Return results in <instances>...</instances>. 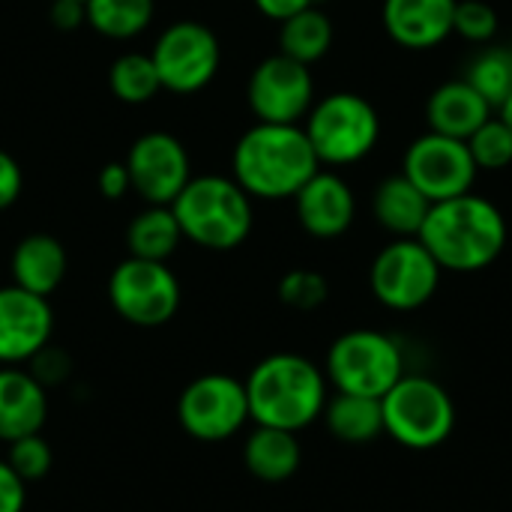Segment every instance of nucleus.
I'll use <instances>...</instances> for the list:
<instances>
[{
    "mask_svg": "<svg viewBox=\"0 0 512 512\" xmlns=\"http://www.w3.org/2000/svg\"><path fill=\"white\" fill-rule=\"evenodd\" d=\"M183 240L201 249H237L252 231V198L234 177H192L171 201Z\"/></svg>",
    "mask_w": 512,
    "mask_h": 512,
    "instance_id": "4",
    "label": "nucleus"
},
{
    "mask_svg": "<svg viewBox=\"0 0 512 512\" xmlns=\"http://www.w3.org/2000/svg\"><path fill=\"white\" fill-rule=\"evenodd\" d=\"M510 51H512V39H510Z\"/></svg>",
    "mask_w": 512,
    "mask_h": 512,
    "instance_id": "40",
    "label": "nucleus"
},
{
    "mask_svg": "<svg viewBox=\"0 0 512 512\" xmlns=\"http://www.w3.org/2000/svg\"><path fill=\"white\" fill-rule=\"evenodd\" d=\"M324 375L336 393L381 399L405 375V354L402 345L381 330H348L333 339Z\"/></svg>",
    "mask_w": 512,
    "mask_h": 512,
    "instance_id": "7",
    "label": "nucleus"
},
{
    "mask_svg": "<svg viewBox=\"0 0 512 512\" xmlns=\"http://www.w3.org/2000/svg\"><path fill=\"white\" fill-rule=\"evenodd\" d=\"M384 435H390L405 450H435L447 444L456 429V402L450 390L429 378L405 372L384 396Z\"/></svg>",
    "mask_w": 512,
    "mask_h": 512,
    "instance_id": "6",
    "label": "nucleus"
},
{
    "mask_svg": "<svg viewBox=\"0 0 512 512\" xmlns=\"http://www.w3.org/2000/svg\"><path fill=\"white\" fill-rule=\"evenodd\" d=\"M441 264L417 237H393L369 267V288L384 309L417 312L441 285Z\"/></svg>",
    "mask_w": 512,
    "mask_h": 512,
    "instance_id": "8",
    "label": "nucleus"
},
{
    "mask_svg": "<svg viewBox=\"0 0 512 512\" xmlns=\"http://www.w3.org/2000/svg\"><path fill=\"white\" fill-rule=\"evenodd\" d=\"M498 33V12L486 0H456L453 36L471 45H489Z\"/></svg>",
    "mask_w": 512,
    "mask_h": 512,
    "instance_id": "32",
    "label": "nucleus"
},
{
    "mask_svg": "<svg viewBox=\"0 0 512 512\" xmlns=\"http://www.w3.org/2000/svg\"><path fill=\"white\" fill-rule=\"evenodd\" d=\"M126 171L132 192H138L147 204H165L183 192L192 180L186 147L168 132H147L141 135L126 156Z\"/></svg>",
    "mask_w": 512,
    "mask_h": 512,
    "instance_id": "14",
    "label": "nucleus"
},
{
    "mask_svg": "<svg viewBox=\"0 0 512 512\" xmlns=\"http://www.w3.org/2000/svg\"><path fill=\"white\" fill-rule=\"evenodd\" d=\"M27 369H30V375H33L45 390H51V387H60V384L72 375V360H69L66 351H60V348H54V345H45V348L27 363Z\"/></svg>",
    "mask_w": 512,
    "mask_h": 512,
    "instance_id": "33",
    "label": "nucleus"
},
{
    "mask_svg": "<svg viewBox=\"0 0 512 512\" xmlns=\"http://www.w3.org/2000/svg\"><path fill=\"white\" fill-rule=\"evenodd\" d=\"M96 183H99V189H102L105 198H123L126 192H132L126 162H108V165L99 171Z\"/></svg>",
    "mask_w": 512,
    "mask_h": 512,
    "instance_id": "36",
    "label": "nucleus"
},
{
    "mask_svg": "<svg viewBox=\"0 0 512 512\" xmlns=\"http://www.w3.org/2000/svg\"><path fill=\"white\" fill-rule=\"evenodd\" d=\"M27 507V483L0 459V512H24Z\"/></svg>",
    "mask_w": 512,
    "mask_h": 512,
    "instance_id": "34",
    "label": "nucleus"
},
{
    "mask_svg": "<svg viewBox=\"0 0 512 512\" xmlns=\"http://www.w3.org/2000/svg\"><path fill=\"white\" fill-rule=\"evenodd\" d=\"M108 303L132 327H162L180 309V282L168 261L129 255L108 276Z\"/></svg>",
    "mask_w": 512,
    "mask_h": 512,
    "instance_id": "9",
    "label": "nucleus"
},
{
    "mask_svg": "<svg viewBox=\"0 0 512 512\" xmlns=\"http://www.w3.org/2000/svg\"><path fill=\"white\" fill-rule=\"evenodd\" d=\"M180 429L204 444L234 438L249 420L246 384L228 372H207L189 381L177 399Z\"/></svg>",
    "mask_w": 512,
    "mask_h": 512,
    "instance_id": "10",
    "label": "nucleus"
},
{
    "mask_svg": "<svg viewBox=\"0 0 512 512\" xmlns=\"http://www.w3.org/2000/svg\"><path fill=\"white\" fill-rule=\"evenodd\" d=\"M21 183H24V177H21L18 162H15L9 153H3V150H0V210H6L9 204H15V201H18V195H21Z\"/></svg>",
    "mask_w": 512,
    "mask_h": 512,
    "instance_id": "35",
    "label": "nucleus"
},
{
    "mask_svg": "<svg viewBox=\"0 0 512 512\" xmlns=\"http://www.w3.org/2000/svg\"><path fill=\"white\" fill-rule=\"evenodd\" d=\"M456 0H384L381 24L387 36L408 51L438 48L453 36Z\"/></svg>",
    "mask_w": 512,
    "mask_h": 512,
    "instance_id": "17",
    "label": "nucleus"
},
{
    "mask_svg": "<svg viewBox=\"0 0 512 512\" xmlns=\"http://www.w3.org/2000/svg\"><path fill=\"white\" fill-rule=\"evenodd\" d=\"M54 312L48 297L30 294L18 285L0 288V366H27L45 345H51Z\"/></svg>",
    "mask_w": 512,
    "mask_h": 512,
    "instance_id": "15",
    "label": "nucleus"
},
{
    "mask_svg": "<svg viewBox=\"0 0 512 512\" xmlns=\"http://www.w3.org/2000/svg\"><path fill=\"white\" fill-rule=\"evenodd\" d=\"M315 105V78L285 54L261 60L249 78V108L258 123H303Z\"/></svg>",
    "mask_w": 512,
    "mask_h": 512,
    "instance_id": "13",
    "label": "nucleus"
},
{
    "mask_svg": "<svg viewBox=\"0 0 512 512\" xmlns=\"http://www.w3.org/2000/svg\"><path fill=\"white\" fill-rule=\"evenodd\" d=\"M78 3H84V0H78Z\"/></svg>",
    "mask_w": 512,
    "mask_h": 512,
    "instance_id": "41",
    "label": "nucleus"
},
{
    "mask_svg": "<svg viewBox=\"0 0 512 512\" xmlns=\"http://www.w3.org/2000/svg\"><path fill=\"white\" fill-rule=\"evenodd\" d=\"M183 240L180 222L171 207L165 204H150L141 210L129 228H126V246L132 258H147V261H168Z\"/></svg>",
    "mask_w": 512,
    "mask_h": 512,
    "instance_id": "24",
    "label": "nucleus"
},
{
    "mask_svg": "<svg viewBox=\"0 0 512 512\" xmlns=\"http://www.w3.org/2000/svg\"><path fill=\"white\" fill-rule=\"evenodd\" d=\"M330 285L318 270H288L279 279V300L297 312H315L327 303Z\"/></svg>",
    "mask_w": 512,
    "mask_h": 512,
    "instance_id": "30",
    "label": "nucleus"
},
{
    "mask_svg": "<svg viewBox=\"0 0 512 512\" xmlns=\"http://www.w3.org/2000/svg\"><path fill=\"white\" fill-rule=\"evenodd\" d=\"M108 87L120 102L141 105V102H150L162 90V81H159L153 57L132 51V54H123L111 63Z\"/></svg>",
    "mask_w": 512,
    "mask_h": 512,
    "instance_id": "28",
    "label": "nucleus"
},
{
    "mask_svg": "<svg viewBox=\"0 0 512 512\" xmlns=\"http://www.w3.org/2000/svg\"><path fill=\"white\" fill-rule=\"evenodd\" d=\"M87 24L108 39H132L153 18V0H84Z\"/></svg>",
    "mask_w": 512,
    "mask_h": 512,
    "instance_id": "27",
    "label": "nucleus"
},
{
    "mask_svg": "<svg viewBox=\"0 0 512 512\" xmlns=\"http://www.w3.org/2000/svg\"><path fill=\"white\" fill-rule=\"evenodd\" d=\"M150 57L156 63L162 90L198 93L216 78L222 48L207 24L177 21L156 39Z\"/></svg>",
    "mask_w": 512,
    "mask_h": 512,
    "instance_id": "12",
    "label": "nucleus"
},
{
    "mask_svg": "<svg viewBox=\"0 0 512 512\" xmlns=\"http://www.w3.org/2000/svg\"><path fill=\"white\" fill-rule=\"evenodd\" d=\"M444 273H480L492 267L507 246V219L501 207L477 192L435 201L417 234Z\"/></svg>",
    "mask_w": 512,
    "mask_h": 512,
    "instance_id": "1",
    "label": "nucleus"
},
{
    "mask_svg": "<svg viewBox=\"0 0 512 512\" xmlns=\"http://www.w3.org/2000/svg\"><path fill=\"white\" fill-rule=\"evenodd\" d=\"M498 117H501V120L510 126V132H512V93L507 96V99H504V102H501V108H498Z\"/></svg>",
    "mask_w": 512,
    "mask_h": 512,
    "instance_id": "39",
    "label": "nucleus"
},
{
    "mask_svg": "<svg viewBox=\"0 0 512 512\" xmlns=\"http://www.w3.org/2000/svg\"><path fill=\"white\" fill-rule=\"evenodd\" d=\"M303 447L297 432L255 426L243 441V465L261 483H285L300 471Z\"/></svg>",
    "mask_w": 512,
    "mask_h": 512,
    "instance_id": "21",
    "label": "nucleus"
},
{
    "mask_svg": "<svg viewBox=\"0 0 512 512\" xmlns=\"http://www.w3.org/2000/svg\"><path fill=\"white\" fill-rule=\"evenodd\" d=\"M333 45V21L318 6H309L279 24V54L297 63H318Z\"/></svg>",
    "mask_w": 512,
    "mask_h": 512,
    "instance_id": "25",
    "label": "nucleus"
},
{
    "mask_svg": "<svg viewBox=\"0 0 512 512\" xmlns=\"http://www.w3.org/2000/svg\"><path fill=\"white\" fill-rule=\"evenodd\" d=\"M492 114H495V108L465 78L438 84L432 90V96L426 99L429 129L450 135V138H462V141H468Z\"/></svg>",
    "mask_w": 512,
    "mask_h": 512,
    "instance_id": "19",
    "label": "nucleus"
},
{
    "mask_svg": "<svg viewBox=\"0 0 512 512\" xmlns=\"http://www.w3.org/2000/svg\"><path fill=\"white\" fill-rule=\"evenodd\" d=\"M234 180L249 198L285 201L321 168L303 123H255L234 147Z\"/></svg>",
    "mask_w": 512,
    "mask_h": 512,
    "instance_id": "3",
    "label": "nucleus"
},
{
    "mask_svg": "<svg viewBox=\"0 0 512 512\" xmlns=\"http://www.w3.org/2000/svg\"><path fill=\"white\" fill-rule=\"evenodd\" d=\"M6 462L24 483H36V480L48 477V471L54 465V453H51V444L42 438V432H36V435L12 441L6 450Z\"/></svg>",
    "mask_w": 512,
    "mask_h": 512,
    "instance_id": "31",
    "label": "nucleus"
},
{
    "mask_svg": "<svg viewBox=\"0 0 512 512\" xmlns=\"http://www.w3.org/2000/svg\"><path fill=\"white\" fill-rule=\"evenodd\" d=\"M432 201L405 177L390 174L372 192V216L393 237H417Z\"/></svg>",
    "mask_w": 512,
    "mask_h": 512,
    "instance_id": "22",
    "label": "nucleus"
},
{
    "mask_svg": "<svg viewBox=\"0 0 512 512\" xmlns=\"http://www.w3.org/2000/svg\"><path fill=\"white\" fill-rule=\"evenodd\" d=\"M48 420V390L24 366H0V441L42 432Z\"/></svg>",
    "mask_w": 512,
    "mask_h": 512,
    "instance_id": "18",
    "label": "nucleus"
},
{
    "mask_svg": "<svg viewBox=\"0 0 512 512\" xmlns=\"http://www.w3.org/2000/svg\"><path fill=\"white\" fill-rule=\"evenodd\" d=\"M495 111L512 93V51L510 45H483L465 66L462 75Z\"/></svg>",
    "mask_w": 512,
    "mask_h": 512,
    "instance_id": "26",
    "label": "nucleus"
},
{
    "mask_svg": "<svg viewBox=\"0 0 512 512\" xmlns=\"http://www.w3.org/2000/svg\"><path fill=\"white\" fill-rule=\"evenodd\" d=\"M468 150L474 156V165L480 171H504L512 165V132L510 126L492 114L471 138H468Z\"/></svg>",
    "mask_w": 512,
    "mask_h": 512,
    "instance_id": "29",
    "label": "nucleus"
},
{
    "mask_svg": "<svg viewBox=\"0 0 512 512\" xmlns=\"http://www.w3.org/2000/svg\"><path fill=\"white\" fill-rule=\"evenodd\" d=\"M318 0H255V6H258V12H264L267 18H273V21H288L291 15H297V12H303V9H309V6H315Z\"/></svg>",
    "mask_w": 512,
    "mask_h": 512,
    "instance_id": "37",
    "label": "nucleus"
},
{
    "mask_svg": "<svg viewBox=\"0 0 512 512\" xmlns=\"http://www.w3.org/2000/svg\"><path fill=\"white\" fill-rule=\"evenodd\" d=\"M321 420L327 432L342 444H372L384 435V408L381 399L354 396V393H333L324 405Z\"/></svg>",
    "mask_w": 512,
    "mask_h": 512,
    "instance_id": "23",
    "label": "nucleus"
},
{
    "mask_svg": "<svg viewBox=\"0 0 512 512\" xmlns=\"http://www.w3.org/2000/svg\"><path fill=\"white\" fill-rule=\"evenodd\" d=\"M294 210L306 234L318 240H336L354 225L357 198L345 177L318 168L306 180V186L294 195Z\"/></svg>",
    "mask_w": 512,
    "mask_h": 512,
    "instance_id": "16",
    "label": "nucleus"
},
{
    "mask_svg": "<svg viewBox=\"0 0 512 512\" xmlns=\"http://www.w3.org/2000/svg\"><path fill=\"white\" fill-rule=\"evenodd\" d=\"M51 21H54L60 30L78 27L81 21H87L84 3H78V0H54V3H51Z\"/></svg>",
    "mask_w": 512,
    "mask_h": 512,
    "instance_id": "38",
    "label": "nucleus"
},
{
    "mask_svg": "<svg viewBox=\"0 0 512 512\" xmlns=\"http://www.w3.org/2000/svg\"><path fill=\"white\" fill-rule=\"evenodd\" d=\"M402 174L435 204L474 192L480 168L474 165L468 141L429 129L408 144L402 156Z\"/></svg>",
    "mask_w": 512,
    "mask_h": 512,
    "instance_id": "11",
    "label": "nucleus"
},
{
    "mask_svg": "<svg viewBox=\"0 0 512 512\" xmlns=\"http://www.w3.org/2000/svg\"><path fill=\"white\" fill-rule=\"evenodd\" d=\"M249 420L285 432H303L321 420L330 384L321 366L303 354L279 351L252 366L246 375Z\"/></svg>",
    "mask_w": 512,
    "mask_h": 512,
    "instance_id": "2",
    "label": "nucleus"
},
{
    "mask_svg": "<svg viewBox=\"0 0 512 512\" xmlns=\"http://www.w3.org/2000/svg\"><path fill=\"white\" fill-rule=\"evenodd\" d=\"M66 267V249L51 234H27L15 246L9 261L12 285L39 297H51L60 288V282L66 279Z\"/></svg>",
    "mask_w": 512,
    "mask_h": 512,
    "instance_id": "20",
    "label": "nucleus"
},
{
    "mask_svg": "<svg viewBox=\"0 0 512 512\" xmlns=\"http://www.w3.org/2000/svg\"><path fill=\"white\" fill-rule=\"evenodd\" d=\"M303 129L321 168H345L363 162L378 147L381 114L366 96L354 90H336L324 99H315Z\"/></svg>",
    "mask_w": 512,
    "mask_h": 512,
    "instance_id": "5",
    "label": "nucleus"
}]
</instances>
